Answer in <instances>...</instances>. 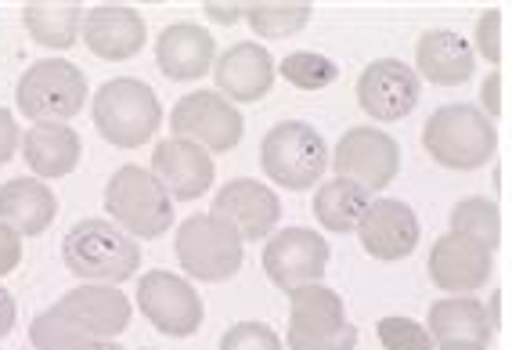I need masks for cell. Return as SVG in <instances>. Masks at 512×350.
Segmentation results:
<instances>
[{"mask_svg": "<svg viewBox=\"0 0 512 350\" xmlns=\"http://www.w3.org/2000/svg\"><path fill=\"white\" fill-rule=\"evenodd\" d=\"M80 37L101 62H130L145 47V15L127 4H98L83 15Z\"/></svg>", "mask_w": 512, "mask_h": 350, "instance_id": "cell-19", "label": "cell"}, {"mask_svg": "<svg viewBox=\"0 0 512 350\" xmlns=\"http://www.w3.org/2000/svg\"><path fill=\"white\" fill-rule=\"evenodd\" d=\"M264 271L282 293L321 282L329 271V242L314 228H282L267 235Z\"/></svg>", "mask_w": 512, "mask_h": 350, "instance_id": "cell-12", "label": "cell"}, {"mask_svg": "<svg viewBox=\"0 0 512 350\" xmlns=\"http://www.w3.org/2000/svg\"><path fill=\"white\" fill-rule=\"evenodd\" d=\"M217 62V40L199 22H174L156 40V65L166 80L192 83L202 80Z\"/></svg>", "mask_w": 512, "mask_h": 350, "instance_id": "cell-21", "label": "cell"}, {"mask_svg": "<svg viewBox=\"0 0 512 350\" xmlns=\"http://www.w3.org/2000/svg\"><path fill=\"white\" fill-rule=\"evenodd\" d=\"M494 271V249L476 242L473 235H458L448 231L440 235L430 249V278L440 293L469 296L491 282Z\"/></svg>", "mask_w": 512, "mask_h": 350, "instance_id": "cell-13", "label": "cell"}, {"mask_svg": "<svg viewBox=\"0 0 512 350\" xmlns=\"http://www.w3.org/2000/svg\"><path fill=\"white\" fill-rule=\"evenodd\" d=\"M152 177L166 188L170 199H181V203H192L202 192L213 188V177H217V166L206 148H199L195 141L184 138H166L152 148Z\"/></svg>", "mask_w": 512, "mask_h": 350, "instance_id": "cell-16", "label": "cell"}, {"mask_svg": "<svg viewBox=\"0 0 512 350\" xmlns=\"http://www.w3.org/2000/svg\"><path fill=\"white\" fill-rule=\"evenodd\" d=\"M502 73H487L484 76V83H480V105H484V116L487 120H498V116H502Z\"/></svg>", "mask_w": 512, "mask_h": 350, "instance_id": "cell-37", "label": "cell"}, {"mask_svg": "<svg viewBox=\"0 0 512 350\" xmlns=\"http://www.w3.org/2000/svg\"><path fill=\"white\" fill-rule=\"evenodd\" d=\"M83 15L87 11L80 4H26L22 22H26L29 37L37 40L40 47L51 51H69L80 40Z\"/></svg>", "mask_w": 512, "mask_h": 350, "instance_id": "cell-27", "label": "cell"}, {"mask_svg": "<svg viewBox=\"0 0 512 350\" xmlns=\"http://www.w3.org/2000/svg\"><path fill=\"white\" fill-rule=\"evenodd\" d=\"M177 264L199 282H228L242 271V235L217 213H195L177 228Z\"/></svg>", "mask_w": 512, "mask_h": 350, "instance_id": "cell-8", "label": "cell"}, {"mask_svg": "<svg viewBox=\"0 0 512 350\" xmlns=\"http://www.w3.org/2000/svg\"><path fill=\"white\" fill-rule=\"evenodd\" d=\"M260 166L278 188L307 192L318 185V177L329 166V145L311 123L282 120L260 141Z\"/></svg>", "mask_w": 512, "mask_h": 350, "instance_id": "cell-6", "label": "cell"}, {"mask_svg": "<svg viewBox=\"0 0 512 350\" xmlns=\"http://www.w3.org/2000/svg\"><path fill=\"white\" fill-rule=\"evenodd\" d=\"M94 127L109 145L116 148H141L145 141L156 138L163 123V105L156 91L145 80L134 76H116L105 80L94 91Z\"/></svg>", "mask_w": 512, "mask_h": 350, "instance_id": "cell-3", "label": "cell"}, {"mask_svg": "<svg viewBox=\"0 0 512 350\" xmlns=\"http://www.w3.org/2000/svg\"><path fill=\"white\" fill-rule=\"evenodd\" d=\"M473 69V44L451 33V29H430L415 44V76L419 80H430L437 87H458L473 76Z\"/></svg>", "mask_w": 512, "mask_h": 350, "instance_id": "cell-24", "label": "cell"}, {"mask_svg": "<svg viewBox=\"0 0 512 350\" xmlns=\"http://www.w3.org/2000/svg\"><path fill=\"white\" fill-rule=\"evenodd\" d=\"M433 343H491L494 329L487 322V311L476 296H444L433 300L426 318Z\"/></svg>", "mask_w": 512, "mask_h": 350, "instance_id": "cell-25", "label": "cell"}, {"mask_svg": "<svg viewBox=\"0 0 512 350\" xmlns=\"http://www.w3.org/2000/svg\"><path fill=\"white\" fill-rule=\"evenodd\" d=\"M289 350H357V325L347 304L325 282L289 293Z\"/></svg>", "mask_w": 512, "mask_h": 350, "instance_id": "cell-5", "label": "cell"}, {"mask_svg": "<svg viewBox=\"0 0 512 350\" xmlns=\"http://www.w3.org/2000/svg\"><path fill=\"white\" fill-rule=\"evenodd\" d=\"M375 332H379L383 350H437L430 329L419 325V322H412V318H397V314H390V318L379 322V329Z\"/></svg>", "mask_w": 512, "mask_h": 350, "instance_id": "cell-32", "label": "cell"}, {"mask_svg": "<svg viewBox=\"0 0 512 350\" xmlns=\"http://www.w3.org/2000/svg\"><path fill=\"white\" fill-rule=\"evenodd\" d=\"M58 217L55 192L37 181V177H11L8 185H0V224H8L22 239L44 235Z\"/></svg>", "mask_w": 512, "mask_h": 350, "instance_id": "cell-23", "label": "cell"}, {"mask_svg": "<svg viewBox=\"0 0 512 350\" xmlns=\"http://www.w3.org/2000/svg\"><path fill=\"white\" fill-rule=\"evenodd\" d=\"M19 145H22V130H19V123H15V116H11V112L4 109V105H0V166L15 159Z\"/></svg>", "mask_w": 512, "mask_h": 350, "instance_id": "cell-36", "label": "cell"}, {"mask_svg": "<svg viewBox=\"0 0 512 350\" xmlns=\"http://www.w3.org/2000/svg\"><path fill=\"white\" fill-rule=\"evenodd\" d=\"M451 231L458 235H473L476 242H484L487 249H498L502 242V217H498V203L473 195L462 203L451 206Z\"/></svg>", "mask_w": 512, "mask_h": 350, "instance_id": "cell-30", "label": "cell"}, {"mask_svg": "<svg viewBox=\"0 0 512 350\" xmlns=\"http://www.w3.org/2000/svg\"><path fill=\"white\" fill-rule=\"evenodd\" d=\"M213 80H217V94L228 102H260L275 83V58L256 40H242L217 55Z\"/></svg>", "mask_w": 512, "mask_h": 350, "instance_id": "cell-20", "label": "cell"}, {"mask_svg": "<svg viewBox=\"0 0 512 350\" xmlns=\"http://www.w3.org/2000/svg\"><path fill=\"white\" fill-rule=\"evenodd\" d=\"M105 213L116 228H123L130 239H159L174 228V199L166 195L152 170L145 166H119L105 185Z\"/></svg>", "mask_w": 512, "mask_h": 350, "instance_id": "cell-4", "label": "cell"}, {"mask_svg": "<svg viewBox=\"0 0 512 350\" xmlns=\"http://www.w3.org/2000/svg\"><path fill=\"white\" fill-rule=\"evenodd\" d=\"M502 8H487L480 19H476V47L473 55L480 51V58H484L487 65H502Z\"/></svg>", "mask_w": 512, "mask_h": 350, "instance_id": "cell-34", "label": "cell"}, {"mask_svg": "<svg viewBox=\"0 0 512 350\" xmlns=\"http://www.w3.org/2000/svg\"><path fill=\"white\" fill-rule=\"evenodd\" d=\"M138 307L163 336H174V340L195 336L202 329V318H206L202 296L195 293L192 282L181 275H170V271H148L141 278Z\"/></svg>", "mask_w": 512, "mask_h": 350, "instance_id": "cell-11", "label": "cell"}, {"mask_svg": "<svg viewBox=\"0 0 512 350\" xmlns=\"http://www.w3.org/2000/svg\"><path fill=\"white\" fill-rule=\"evenodd\" d=\"M166 123L174 130V138L195 141V145L206 148L210 156L213 152H231V148L242 141V134H246L242 112H238L228 98H220L217 91L184 94Z\"/></svg>", "mask_w": 512, "mask_h": 350, "instance_id": "cell-10", "label": "cell"}, {"mask_svg": "<svg viewBox=\"0 0 512 350\" xmlns=\"http://www.w3.org/2000/svg\"><path fill=\"white\" fill-rule=\"evenodd\" d=\"M368 203H372V195H368L365 188L350 185V181H343V177H332V181L318 185V195H314L311 210L325 231H332V235H347V231H357Z\"/></svg>", "mask_w": 512, "mask_h": 350, "instance_id": "cell-26", "label": "cell"}, {"mask_svg": "<svg viewBox=\"0 0 512 350\" xmlns=\"http://www.w3.org/2000/svg\"><path fill=\"white\" fill-rule=\"evenodd\" d=\"M422 148L444 170H480L498 152V130L476 105H440L422 127Z\"/></svg>", "mask_w": 512, "mask_h": 350, "instance_id": "cell-2", "label": "cell"}, {"mask_svg": "<svg viewBox=\"0 0 512 350\" xmlns=\"http://www.w3.org/2000/svg\"><path fill=\"white\" fill-rule=\"evenodd\" d=\"M437 350H487L484 343H437Z\"/></svg>", "mask_w": 512, "mask_h": 350, "instance_id": "cell-40", "label": "cell"}, {"mask_svg": "<svg viewBox=\"0 0 512 350\" xmlns=\"http://www.w3.org/2000/svg\"><path fill=\"white\" fill-rule=\"evenodd\" d=\"M19 264H22V235H15L8 224H0V278H8Z\"/></svg>", "mask_w": 512, "mask_h": 350, "instance_id": "cell-35", "label": "cell"}, {"mask_svg": "<svg viewBox=\"0 0 512 350\" xmlns=\"http://www.w3.org/2000/svg\"><path fill=\"white\" fill-rule=\"evenodd\" d=\"M242 19L256 37L285 40L303 33V26L311 22V4H242Z\"/></svg>", "mask_w": 512, "mask_h": 350, "instance_id": "cell-29", "label": "cell"}, {"mask_svg": "<svg viewBox=\"0 0 512 350\" xmlns=\"http://www.w3.org/2000/svg\"><path fill=\"white\" fill-rule=\"evenodd\" d=\"M419 235V217L401 199H372L361 224H357L361 249L379 264H397V260L412 257Z\"/></svg>", "mask_w": 512, "mask_h": 350, "instance_id": "cell-15", "label": "cell"}, {"mask_svg": "<svg viewBox=\"0 0 512 350\" xmlns=\"http://www.w3.org/2000/svg\"><path fill=\"white\" fill-rule=\"evenodd\" d=\"M15 318H19V307H15V296L0 286V340L15 329Z\"/></svg>", "mask_w": 512, "mask_h": 350, "instance_id": "cell-39", "label": "cell"}, {"mask_svg": "<svg viewBox=\"0 0 512 350\" xmlns=\"http://www.w3.org/2000/svg\"><path fill=\"white\" fill-rule=\"evenodd\" d=\"M83 141L69 123H33L22 134V159L37 181L69 177L80 166Z\"/></svg>", "mask_w": 512, "mask_h": 350, "instance_id": "cell-22", "label": "cell"}, {"mask_svg": "<svg viewBox=\"0 0 512 350\" xmlns=\"http://www.w3.org/2000/svg\"><path fill=\"white\" fill-rule=\"evenodd\" d=\"M65 268L83 282H101V286H119L127 278L138 275L141 268V246L130 239L127 231L116 228L112 221L87 217L69 228L62 242Z\"/></svg>", "mask_w": 512, "mask_h": 350, "instance_id": "cell-1", "label": "cell"}, {"mask_svg": "<svg viewBox=\"0 0 512 350\" xmlns=\"http://www.w3.org/2000/svg\"><path fill=\"white\" fill-rule=\"evenodd\" d=\"M55 311L94 340H119L130 325V300L116 286H101V282H83L69 289L55 304Z\"/></svg>", "mask_w": 512, "mask_h": 350, "instance_id": "cell-17", "label": "cell"}, {"mask_svg": "<svg viewBox=\"0 0 512 350\" xmlns=\"http://www.w3.org/2000/svg\"><path fill=\"white\" fill-rule=\"evenodd\" d=\"M206 19L217 26H235L242 22V4H206Z\"/></svg>", "mask_w": 512, "mask_h": 350, "instance_id": "cell-38", "label": "cell"}, {"mask_svg": "<svg viewBox=\"0 0 512 350\" xmlns=\"http://www.w3.org/2000/svg\"><path fill=\"white\" fill-rule=\"evenodd\" d=\"M15 105L33 123H65L76 120L87 105V76L80 65L62 58H40L19 76Z\"/></svg>", "mask_w": 512, "mask_h": 350, "instance_id": "cell-7", "label": "cell"}, {"mask_svg": "<svg viewBox=\"0 0 512 350\" xmlns=\"http://www.w3.org/2000/svg\"><path fill=\"white\" fill-rule=\"evenodd\" d=\"M419 94L422 80L415 76L412 65L397 62V58H379L357 76V105L379 123L404 120L419 105Z\"/></svg>", "mask_w": 512, "mask_h": 350, "instance_id": "cell-14", "label": "cell"}, {"mask_svg": "<svg viewBox=\"0 0 512 350\" xmlns=\"http://www.w3.org/2000/svg\"><path fill=\"white\" fill-rule=\"evenodd\" d=\"M210 213L224 217L242 235V242H260L267 235H275L282 203L267 185H260L253 177H238V181L220 188Z\"/></svg>", "mask_w": 512, "mask_h": 350, "instance_id": "cell-18", "label": "cell"}, {"mask_svg": "<svg viewBox=\"0 0 512 350\" xmlns=\"http://www.w3.org/2000/svg\"><path fill=\"white\" fill-rule=\"evenodd\" d=\"M332 170H336V177L365 188L375 199V192L390 188L401 174V148L379 127H350L336 141Z\"/></svg>", "mask_w": 512, "mask_h": 350, "instance_id": "cell-9", "label": "cell"}, {"mask_svg": "<svg viewBox=\"0 0 512 350\" xmlns=\"http://www.w3.org/2000/svg\"><path fill=\"white\" fill-rule=\"evenodd\" d=\"M278 73L293 83L296 91H321L339 80V65L318 51H293L289 58H282Z\"/></svg>", "mask_w": 512, "mask_h": 350, "instance_id": "cell-31", "label": "cell"}, {"mask_svg": "<svg viewBox=\"0 0 512 350\" xmlns=\"http://www.w3.org/2000/svg\"><path fill=\"white\" fill-rule=\"evenodd\" d=\"M29 340L37 350H119L116 340H94L83 329H76L73 322H65L55 307L33 318Z\"/></svg>", "mask_w": 512, "mask_h": 350, "instance_id": "cell-28", "label": "cell"}, {"mask_svg": "<svg viewBox=\"0 0 512 350\" xmlns=\"http://www.w3.org/2000/svg\"><path fill=\"white\" fill-rule=\"evenodd\" d=\"M217 350H285L282 336L260 322H238L220 336Z\"/></svg>", "mask_w": 512, "mask_h": 350, "instance_id": "cell-33", "label": "cell"}]
</instances>
